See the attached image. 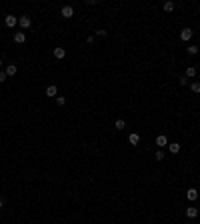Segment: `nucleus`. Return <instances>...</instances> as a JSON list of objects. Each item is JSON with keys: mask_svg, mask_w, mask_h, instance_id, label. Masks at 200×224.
Wrapping results in <instances>:
<instances>
[{"mask_svg": "<svg viewBox=\"0 0 200 224\" xmlns=\"http://www.w3.org/2000/svg\"><path fill=\"white\" fill-rule=\"evenodd\" d=\"M4 80H6V72L0 70V82H4Z\"/></svg>", "mask_w": 200, "mask_h": 224, "instance_id": "obj_22", "label": "nucleus"}, {"mask_svg": "<svg viewBox=\"0 0 200 224\" xmlns=\"http://www.w3.org/2000/svg\"><path fill=\"white\" fill-rule=\"evenodd\" d=\"M168 150H170L172 154H178V152H180V144H176V142L168 144Z\"/></svg>", "mask_w": 200, "mask_h": 224, "instance_id": "obj_11", "label": "nucleus"}, {"mask_svg": "<svg viewBox=\"0 0 200 224\" xmlns=\"http://www.w3.org/2000/svg\"><path fill=\"white\" fill-rule=\"evenodd\" d=\"M168 144V140H166V136H158L156 138V146H160V148H164Z\"/></svg>", "mask_w": 200, "mask_h": 224, "instance_id": "obj_12", "label": "nucleus"}, {"mask_svg": "<svg viewBox=\"0 0 200 224\" xmlns=\"http://www.w3.org/2000/svg\"><path fill=\"white\" fill-rule=\"evenodd\" d=\"M2 206H4V198H0V208H2Z\"/></svg>", "mask_w": 200, "mask_h": 224, "instance_id": "obj_24", "label": "nucleus"}, {"mask_svg": "<svg viewBox=\"0 0 200 224\" xmlns=\"http://www.w3.org/2000/svg\"><path fill=\"white\" fill-rule=\"evenodd\" d=\"M156 160H164V154H162L160 150H158V152H156Z\"/></svg>", "mask_w": 200, "mask_h": 224, "instance_id": "obj_20", "label": "nucleus"}, {"mask_svg": "<svg viewBox=\"0 0 200 224\" xmlns=\"http://www.w3.org/2000/svg\"><path fill=\"white\" fill-rule=\"evenodd\" d=\"M124 126H126V122H124V120H116V130H122Z\"/></svg>", "mask_w": 200, "mask_h": 224, "instance_id": "obj_17", "label": "nucleus"}, {"mask_svg": "<svg viewBox=\"0 0 200 224\" xmlns=\"http://www.w3.org/2000/svg\"><path fill=\"white\" fill-rule=\"evenodd\" d=\"M72 14H74V8H72V6H62V16H64V18H72Z\"/></svg>", "mask_w": 200, "mask_h": 224, "instance_id": "obj_2", "label": "nucleus"}, {"mask_svg": "<svg viewBox=\"0 0 200 224\" xmlns=\"http://www.w3.org/2000/svg\"><path fill=\"white\" fill-rule=\"evenodd\" d=\"M190 88H192V92L200 94V82H192V84H190Z\"/></svg>", "mask_w": 200, "mask_h": 224, "instance_id": "obj_16", "label": "nucleus"}, {"mask_svg": "<svg viewBox=\"0 0 200 224\" xmlns=\"http://www.w3.org/2000/svg\"><path fill=\"white\" fill-rule=\"evenodd\" d=\"M190 38H192V30L190 28H184L180 32V40H190Z\"/></svg>", "mask_w": 200, "mask_h": 224, "instance_id": "obj_6", "label": "nucleus"}, {"mask_svg": "<svg viewBox=\"0 0 200 224\" xmlns=\"http://www.w3.org/2000/svg\"><path fill=\"white\" fill-rule=\"evenodd\" d=\"M164 10H166V12H172V10H174V2H170V0L164 2Z\"/></svg>", "mask_w": 200, "mask_h": 224, "instance_id": "obj_15", "label": "nucleus"}, {"mask_svg": "<svg viewBox=\"0 0 200 224\" xmlns=\"http://www.w3.org/2000/svg\"><path fill=\"white\" fill-rule=\"evenodd\" d=\"M194 76H196V68L188 66V68H186V78H194Z\"/></svg>", "mask_w": 200, "mask_h": 224, "instance_id": "obj_13", "label": "nucleus"}, {"mask_svg": "<svg viewBox=\"0 0 200 224\" xmlns=\"http://www.w3.org/2000/svg\"><path fill=\"white\" fill-rule=\"evenodd\" d=\"M56 92H58V90H56V86H54V84L46 88V96H56Z\"/></svg>", "mask_w": 200, "mask_h": 224, "instance_id": "obj_14", "label": "nucleus"}, {"mask_svg": "<svg viewBox=\"0 0 200 224\" xmlns=\"http://www.w3.org/2000/svg\"><path fill=\"white\" fill-rule=\"evenodd\" d=\"M24 40H26V34H24V32H16V34H14V42L22 44Z\"/></svg>", "mask_w": 200, "mask_h": 224, "instance_id": "obj_10", "label": "nucleus"}, {"mask_svg": "<svg viewBox=\"0 0 200 224\" xmlns=\"http://www.w3.org/2000/svg\"><path fill=\"white\" fill-rule=\"evenodd\" d=\"M128 142L132 144V146H136V144L140 142V136H138V134H136V132H132V134H130V136H128Z\"/></svg>", "mask_w": 200, "mask_h": 224, "instance_id": "obj_9", "label": "nucleus"}, {"mask_svg": "<svg viewBox=\"0 0 200 224\" xmlns=\"http://www.w3.org/2000/svg\"><path fill=\"white\" fill-rule=\"evenodd\" d=\"M186 198H188V200H196V198H198L196 188H188V190H186Z\"/></svg>", "mask_w": 200, "mask_h": 224, "instance_id": "obj_4", "label": "nucleus"}, {"mask_svg": "<svg viewBox=\"0 0 200 224\" xmlns=\"http://www.w3.org/2000/svg\"><path fill=\"white\" fill-rule=\"evenodd\" d=\"M96 36H106V30H96Z\"/></svg>", "mask_w": 200, "mask_h": 224, "instance_id": "obj_23", "label": "nucleus"}, {"mask_svg": "<svg viewBox=\"0 0 200 224\" xmlns=\"http://www.w3.org/2000/svg\"><path fill=\"white\" fill-rule=\"evenodd\" d=\"M0 66H2V60H0Z\"/></svg>", "mask_w": 200, "mask_h": 224, "instance_id": "obj_25", "label": "nucleus"}, {"mask_svg": "<svg viewBox=\"0 0 200 224\" xmlns=\"http://www.w3.org/2000/svg\"><path fill=\"white\" fill-rule=\"evenodd\" d=\"M56 102H58L60 106H64V104H66V98H64V96H58V98H56Z\"/></svg>", "mask_w": 200, "mask_h": 224, "instance_id": "obj_19", "label": "nucleus"}, {"mask_svg": "<svg viewBox=\"0 0 200 224\" xmlns=\"http://www.w3.org/2000/svg\"><path fill=\"white\" fill-rule=\"evenodd\" d=\"M16 72H18L16 64H8V66H6V76H14Z\"/></svg>", "mask_w": 200, "mask_h": 224, "instance_id": "obj_7", "label": "nucleus"}, {"mask_svg": "<svg viewBox=\"0 0 200 224\" xmlns=\"http://www.w3.org/2000/svg\"><path fill=\"white\" fill-rule=\"evenodd\" d=\"M4 22H6V26H8V28H14L16 24H18V18H16L14 14H8V16H6V20H4Z\"/></svg>", "mask_w": 200, "mask_h": 224, "instance_id": "obj_1", "label": "nucleus"}, {"mask_svg": "<svg viewBox=\"0 0 200 224\" xmlns=\"http://www.w3.org/2000/svg\"><path fill=\"white\" fill-rule=\"evenodd\" d=\"M64 56H66V50H64L62 46L54 48V58H58V60H60V58H64Z\"/></svg>", "mask_w": 200, "mask_h": 224, "instance_id": "obj_5", "label": "nucleus"}, {"mask_svg": "<svg viewBox=\"0 0 200 224\" xmlns=\"http://www.w3.org/2000/svg\"><path fill=\"white\" fill-rule=\"evenodd\" d=\"M186 50H188V54H196L198 52V46H188Z\"/></svg>", "mask_w": 200, "mask_h": 224, "instance_id": "obj_18", "label": "nucleus"}, {"mask_svg": "<svg viewBox=\"0 0 200 224\" xmlns=\"http://www.w3.org/2000/svg\"><path fill=\"white\" fill-rule=\"evenodd\" d=\"M186 216H188V218H196V216H198V208H194V206L186 208Z\"/></svg>", "mask_w": 200, "mask_h": 224, "instance_id": "obj_8", "label": "nucleus"}, {"mask_svg": "<svg viewBox=\"0 0 200 224\" xmlns=\"http://www.w3.org/2000/svg\"><path fill=\"white\" fill-rule=\"evenodd\" d=\"M18 22H20V26H22V28H30L32 20H30L28 16H20V18H18Z\"/></svg>", "mask_w": 200, "mask_h": 224, "instance_id": "obj_3", "label": "nucleus"}, {"mask_svg": "<svg viewBox=\"0 0 200 224\" xmlns=\"http://www.w3.org/2000/svg\"><path fill=\"white\" fill-rule=\"evenodd\" d=\"M180 84H182V86H186V84H188V78L182 76V78H180Z\"/></svg>", "mask_w": 200, "mask_h": 224, "instance_id": "obj_21", "label": "nucleus"}]
</instances>
